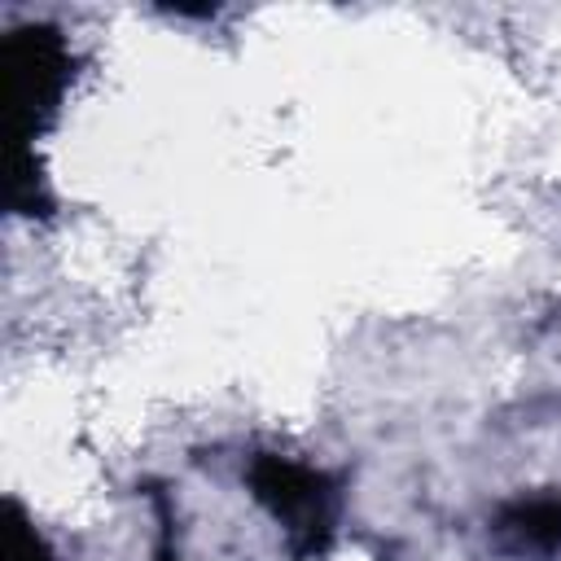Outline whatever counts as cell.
Returning <instances> with one entry per match:
<instances>
[{"label":"cell","instance_id":"obj_2","mask_svg":"<svg viewBox=\"0 0 561 561\" xmlns=\"http://www.w3.org/2000/svg\"><path fill=\"white\" fill-rule=\"evenodd\" d=\"M4 70H9V92H13V105H9L13 140L22 149L35 131H44L53 123V114L66 96L70 48L57 26L26 22L4 35Z\"/></svg>","mask_w":561,"mask_h":561},{"label":"cell","instance_id":"obj_1","mask_svg":"<svg viewBox=\"0 0 561 561\" xmlns=\"http://www.w3.org/2000/svg\"><path fill=\"white\" fill-rule=\"evenodd\" d=\"M250 491L254 500L285 526L289 535V552L298 561L320 557L333 539V522H337V478L307 469L298 460L285 456H254L250 460Z\"/></svg>","mask_w":561,"mask_h":561},{"label":"cell","instance_id":"obj_5","mask_svg":"<svg viewBox=\"0 0 561 561\" xmlns=\"http://www.w3.org/2000/svg\"><path fill=\"white\" fill-rule=\"evenodd\" d=\"M4 539H9V561H53V548L26 522L22 504H13V500L4 504Z\"/></svg>","mask_w":561,"mask_h":561},{"label":"cell","instance_id":"obj_3","mask_svg":"<svg viewBox=\"0 0 561 561\" xmlns=\"http://www.w3.org/2000/svg\"><path fill=\"white\" fill-rule=\"evenodd\" d=\"M495 526H500L508 539H517L522 548L557 552V548H561V495H535V500L504 504Z\"/></svg>","mask_w":561,"mask_h":561},{"label":"cell","instance_id":"obj_4","mask_svg":"<svg viewBox=\"0 0 561 561\" xmlns=\"http://www.w3.org/2000/svg\"><path fill=\"white\" fill-rule=\"evenodd\" d=\"M9 210L18 215H48L53 210V197H48V184L39 175V162L31 153V145H13V167H9Z\"/></svg>","mask_w":561,"mask_h":561},{"label":"cell","instance_id":"obj_6","mask_svg":"<svg viewBox=\"0 0 561 561\" xmlns=\"http://www.w3.org/2000/svg\"><path fill=\"white\" fill-rule=\"evenodd\" d=\"M153 504H158V526H162L153 561H180V552H175V530H171V508H167V500H162V495H153Z\"/></svg>","mask_w":561,"mask_h":561}]
</instances>
